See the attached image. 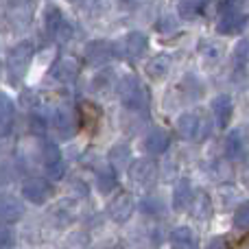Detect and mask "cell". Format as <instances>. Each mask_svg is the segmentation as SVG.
Segmentation results:
<instances>
[{"instance_id":"1","label":"cell","mask_w":249,"mask_h":249,"mask_svg":"<svg viewBox=\"0 0 249 249\" xmlns=\"http://www.w3.org/2000/svg\"><path fill=\"white\" fill-rule=\"evenodd\" d=\"M121 101L124 107L131 109V112H144L149 107V88L138 77L129 74L121 83Z\"/></svg>"},{"instance_id":"2","label":"cell","mask_w":249,"mask_h":249,"mask_svg":"<svg viewBox=\"0 0 249 249\" xmlns=\"http://www.w3.org/2000/svg\"><path fill=\"white\" fill-rule=\"evenodd\" d=\"M177 131L181 133V138L186 140H203L210 133V124L201 116V114H181L177 118Z\"/></svg>"},{"instance_id":"3","label":"cell","mask_w":249,"mask_h":249,"mask_svg":"<svg viewBox=\"0 0 249 249\" xmlns=\"http://www.w3.org/2000/svg\"><path fill=\"white\" fill-rule=\"evenodd\" d=\"M33 59V44L31 42H20L18 46H13L7 55V70L13 74V79L22 77L26 70V66Z\"/></svg>"},{"instance_id":"4","label":"cell","mask_w":249,"mask_h":249,"mask_svg":"<svg viewBox=\"0 0 249 249\" xmlns=\"http://www.w3.org/2000/svg\"><path fill=\"white\" fill-rule=\"evenodd\" d=\"M144 51H146V35L140 33V31H133V33L124 35L121 42L114 44V55L123 57V59H136Z\"/></svg>"},{"instance_id":"5","label":"cell","mask_w":249,"mask_h":249,"mask_svg":"<svg viewBox=\"0 0 249 249\" xmlns=\"http://www.w3.org/2000/svg\"><path fill=\"white\" fill-rule=\"evenodd\" d=\"M22 195H24V199H29L31 203L42 206V203H46L48 199H51L53 186L48 184L46 179H42V177H31V179H26L24 184H22Z\"/></svg>"},{"instance_id":"6","label":"cell","mask_w":249,"mask_h":249,"mask_svg":"<svg viewBox=\"0 0 249 249\" xmlns=\"http://www.w3.org/2000/svg\"><path fill=\"white\" fill-rule=\"evenodd\" d=\"M142 144H144L146 153L162 155V153H166V149L171 146V136H168L166 129L155 127V129H151V131L146 133V138H144V142H142Z\"/></svg>"},{"instance_id":"7","label":"cell","mask_w":249,"mask_h":249,"mask_svg":"<svg viewBox=\"0 0 249 249\" xmlns=\"http://www.w3.org/2000/svg\"><path fill=\"white\" fill-rule=\"evenodd\" d=\"M112 57H114V44L107 42V39H94V42H90L86 46V59L94 66L105 64Z\"/></svg>"},{"instance_id":"8","label":"cell","mask_w":249,"mask_h":249,"mask_svg":"<svg viewBox=\"0 0 249 249\" xmlns=\"http://www.w3.org/2000/svg\"><path fill=\"white\" fill-rule=\"evenodd\" d=\"M133 208H136L133 197L131 195H127V193H123V195H118L112 203H109L107 212H109V216H112V221H116V223H124V221H129V216L133 214Z\"/></svg>"},{"instance_id":"9","label":"cell","mask_w":249,"mask_h":249,"mask_svg":"<svg viewBox=\"0 0 249 249\" xmlns=\"http://www.w3.org/2000/svg\"><path fill=\"white\" fill-rule=\"evenodd\" d=\"M155 173H158V166H155V162H151V160H138V162H133L131 168H129V177H131L138 186L153 184Z\"/></svg>"},{"instance_id":"10","label":"cell","mask_w":249,"mask_h":249,"mask_svg":"<svg viewBox=\"0 0 249 249\" xmlns=\"http://www.w3.org/2000/svg\"><path fill=\"white\" fill-rule=\"evenodd\" d=\"M212 114L216 118V127L225 129L230 124L234 116V103H232V96L228 94H219L214 101H212Z\"/></svg>"},{"instance_id":"11","label":"cell","mask_w":249,"mask_h":249,"mask_svg":"<svg viewBox=\"0 0 249 249\" xmlns=\"http://www.w3.org/2000/svg\"><path fill=\"white\" fill-rule=\"evenodd\" d=\"M245 26H247V18L243 16V13H238V11H223L219 24H216V31H219L221 35H236V33H241Z\"/></svg>"},{"instance_id":"12","label":"cell","mask_w":249,"mask_h":249,"mask_svg":"<svg viewBox=\"0 0 249 249\" xmlns=\"http://www.w3.org/2000/svg\"><path fill=\"white\" fill-rule=\"evenodd\" d=\"M193 206V186H190L188 179H179L173 188V208L177 212L188 210Z\"/></svg>"},{"instance_id":"13","label":"cell","mask_w":249,"mask_h":249,"mask_svg":"<svg viewBox=\"0 0 249 249\" xmlns=\"http://www.w3.org/2000/svg\"><path fill=\"white\" fill-rule=\"evenodd\" d=\"M168 243H171V249H197V236L186 225L173 230L171 236H168Z\"/></svg>"},{"instance_id":"14","label":"cell","mask_w":249,"mask_h":249,"mask_svg":"<svg viewBox=\"0 0 249 249\" xmlns=\"http://www.w3.org/2000/svg\"><path fill=\"white\" fill-rule=\"evenodd\" d=\"M173 68V57L168 53H162V55H155L153 59L146 64V74L151 79H164Z\"/></svg>"},{"instance_id":"15","label":"cell","mask_w":249,"mask_h":249,"mask_svg":"<svg viewBox=\"0 0 249 249\" xmlns=\"http://www.w3.org/2000/svg\"><path fill=\"white\" fill-rule=\"evenodd\" d=\"M245 153V136H243V129H234L228 138H225V155L230 160H238Z\"/></svg>"},{"instance_id":"16","label":"cell","mask_w":249,"mask_h":249,"mask_svg":"<svg viewBox=\"0 0 249 249\" xmlns=\"http://www.w3.org/2000/svg\"><path fill=\"white\" fill-rule=\"evenodd\" d=\"M53 124H55L57 133H59L61 138H70L74 133V118L68 109H57L55 118H53Z\"/></svg>"},{"instance_id":"17","label":"cell","mask_w":249,"mask_h":249,"mask_svg":"<svg viewBox=\"0 0 249 249\" xmlns=\"http://www.w3.org/2000/svg\"><path fill=\"white\" fill-rule=\"evenodd\" d=\"M22 216V206L13 199H0V223H13Z\"/></svg>"},{"instance_id":"18","label":"cell","mask_w":249,"mask_h":249,"mask_svg":"<svg viewBox=\"0 0 249 249\" xmlns=\"http://www.w3.org/2000/svg\"><path fill=\"white\" fill-rule=\"evenodd\" d=\"M44 22H46V31L53 35V37H55L57 31H59L61 26L66 24L64 13H61V9H59V7H55V4H48L46 16H44Z\"/></svg>"},{"instance_id":"19","label":"cell","mask_w":249,"mask_h":249,"mask_svg":"<svg viewBox=\"0 0 249 249\" xmlns=\"http://www.w3.org/2000/svg\"><path fill=\"white\" fill-rule=\"evenodd\" d=\"M116 186H118V177H116L114 168H105V171H101L99 175H96V188H99V193L109 195Z\"/></svg>"},{"instance_id":"20","label":"cell","mask_w":249,"mask_h":249,"mask_svg":"<svg viewBox=\"0 0 249 249\" xmlns=\"http://www.w3.org/2000/svg\"><path fill=\"white\" fill-rule=\"evenodd\" d=\"M13 114H16V107H13L11 99L0 94V133L9 129V124L13 121Z\"/></svg>"},{"instance_id":"21","label":"cell","mask_w":249,"mask_h":249,"mask_svg":"<svg viewBox=\"0 0 249 249\" xmlns=\"http://www.w3.org/2000/svg\"><path fill=\"white\" fill-rule=\"evenodd\" d=\"M212 199L208 197L206 193H199V197H197V208H195V219H210L212 216Z\"/></svg>"},{"instance_id":"22","label":"cell","mask_w":249,"mask_h":249,"mask_svg":"<svg viewBox=\"0 0 249 249\" xmlns=\"http://www.w3.org/2000/svg\"><path fill=\"white\" fill-rule=\"evenodd\" d=\"M79 72V66L72 59H61L55 68V77L57 79H72Z\"/></svg>"},{"instance_id":"23","label":"cell","mask_w":249,"mask_h":249,"mask_svg":"<svg viewBox=\"0 0 249 249\" xmlns=\"http://www.w3.org/2000/svg\"><path fill=\"white\" fill-rule=\"evenodd\" d=\"M140 210L144 212V214H162L164 212V203L160 201L158 197H144L140 201Z\"/></svg>"},{"instance_id":"24","label":"cell","mask_w":249,"mask_h":249,"mask_svg":"<svg viewBox=\"0 0 249 249\" xmlns=\"http://www.w3.org/2000/svg\"><path fill=\"white\" fill-rule=\"evenodd\" d=\"M234 225H236L238 230H245L249 225V208H247V203H241L238 210L234 212Z\"/></svg>"},{"instance_id":"25","label":"cell","mask_w":249,"mask_h":249,"mask_svg":"<svg viewBox=\"0 0 249 249\" xmlns=\"http://www.w3.org/2000/svg\"><path fill=\"white\" fill-rule=\"evenodd\" d=\"M57 162H61L59 146L46 144V146H44V166H51V164H57Z\"/></svg>"},{"instance_id":"26","label":"cell","mask_w":249,"mask_h":249,"mask_svg":"<svg viewBox=\"0 0 249 249\" xmlns=\"http://www.w3.org/2000/svg\"><path fill=\"white\" fill-rule=\"evenodd\" d=\"M13 243V230L7 223H0V249H7Z\"/></svg>"},{"instance_id":"27","label":"cell","mask_w":249,"mask_h":249,"mask_svg":"<svg viewBox=\"0 0 249 249\" xmlns=\"http://www.w3.org/2000/svg\"><path fill=\"white\" fill-rule=\"evenodd\" d=\"M234 59H236L241 66L247 64V39H241V42H238L236 51H234Z\"/></svg>"},{"instance_id":"28","label":"cell","mask_w":249,"mask_h":249,"mask_svg":"<svg viewBox=\"0 0 249 249\" xmlns=\"http://www.w3.org/2000/svg\"><path fill=\"white\" fill-rule=\"evenodd\" d=\"M206 249H228V241H225L223 236L212 238V241L208 243V247H206Z\"/></svg>"},{"instance_id":"29","label":"cell","mask_w":249,"mask_h":249,"mask_svg":"<svg viewBox=\"0 0 249 249\" xmlns=\"http://www.w3.org/2000/svg\"><path fill=\"white\" fill-rule=\"evenodd\" d=\"M158 29L162 31V33H164V31L168 33V31H175L177 26H175V20H173V18H166V20H160V26H158Z\"/></svg>"},{"instance_id":"30","label":"cell","mask_w":249,"mask_h":249,"mask_svg":"<svg viewBox=\"0 0 249 249\" xmlns=\"http://www.w3.org/2000/svg\"><path fill=\"white\" fill-rule=\"evenodd\" d=\"M121 2H123V4H127V2H136V0H121Z\"/></svg>"},{"instance_id":"31","label":"cell","mask_w":249,"mask_h":249,"mask_svg":"<svg viewBox=\"0 0 249 249\" xmlns=\"http://www.w3.org/2000/svg\"><path fill=\"white\" fill-rule=\"evenodd\" d=\"M0 70H2V66H0Z\"/></svg>"}]
</instances>
